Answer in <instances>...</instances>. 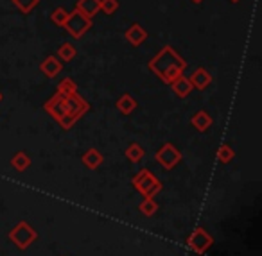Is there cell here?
Returning a JSON list of instances; mask_svg holds the SVG:
<instances>
[{"label": "cell", "mask_w": 262, "mask_h": 256, "mask_svg": "<svg viewBox=\"0 0 262 256\" xmlns=\"http://www.w3.org/2000/svg\"><path fill=\"white\" fill-rule=\"evenodd\" d=\"M58 91L61 95H72L77 91V84L76 81L72 79V77H65V79H61V83L58 84Z\"/></svg>", "instance_id": "obj_23"}, {"label": "cell", "mask_w": 262, "mask_h": 256, "mask_svg": "<svg viewBox=\"0 0 262 256\" xmlns=\"http://www.w3.org/2000/svg\"><path fill=\"white\" fill-rule=\"evenodd\" d=\"M190 84H192L194 90H207L208 86L212 84V81H214V77H212V74L208 72L207 68H203V66H200V68L194 70V74L190 76Z\"/></svg>", "instance_id": "obj_9"}, {"label": "cell", "mask_w": 262, "mask_h": 256, "mask_svg": "<svg viewBox=\"0 0 262 256\" xmlns=\"http://www.w3.org/2000/svg\"><path fill=\"white\" fill-rule=\"evenodd\" d=\"M194 4H201V2H203V0H192Z\"/></svg>", "instance_id": "obj_26"}, {"label": "cell", "mask_w": 262, "mask_h": 256, "mask_svg": "<svg viewBox=\"0 0 262 256\" xmlns=\"http://www.w3.org/2000/svg\"><path fill=\"white\" fill-rule=\"evenodd\" d=\"M11 167L16 170V172H24V170H27L31 167L29 154H27L26 151L15 152V154H13V158H11Z\"/></svg>", "instance_id": "obj_17"}, {"label": "cell", "mask_w": 262, "mask_h": 256, "mask_svg": "<svg viewBox=\"0 0 262 256\" xmlns=\"http://www.w3.org/2000/svg\"><path fill=\"white\" fill-rule=\"evenodd\" d=\"M190 124H192V127L196 131H200V133H205V131H208L212 127V124H214V119H212L210 113L200 109V111H196L192 115V119H190Z\"/></svg>", "instance_id": "obj_12"}, {"label": "cell", "mask_w": 262, "mask_h": 256, "mask_svg": "<svg viewBox=\"0 0 262 256\" xmlns=\"http://www.w3.org/2000/svg\"><path fill=\"white\" fill-rule=\"evenodd\" d=\"M65 104H67V115H65V120H63L59 126H61L63 129H70V127L90 109V104H88V101H84V97H81L77 91L72 95H67Z\"/></svg>", "instance_id": "obj_2"}, {"label": "cell", "mask_w": 262, "mask_h": 256, "mask_svg": "<svg viewBox=\"0 0 262 256\" xmlns=\"http://www.w3.org/2000/svg\"><path fill=\"white\" fill-rule=\"evenodd\" d=\"M215 156H217L219 163H225V165H226V163H230L233 158H235V151H233L228 144H223L221 147L215 151Z\"/></svg>", "instance_id": "obj_22"}, {"label": "cell", "mask_w": 262, "mask_h": 256, "mask_svg": "<svg viewBox=\"0 0 262 256\" xmlns=\"http://www.w3.org/2000/svg\"><path fill=\"white\" fill-rule=\"evenodd\" d=\"M76 56H77V51L72 43H63L61 47L58 49V56H56V58L61 63H69V61H72Z\"/></svg>", "instance_id": "obj_20"}, {"label": "cell", "mask_w": 262, "mask_h": 256, "mask_svg": "<svg viewBox=\"0 0 262 256\" xmlns=\"http://www.w3.org/2000/svg\"><path fill=\"white\" fill-rule=\"evenodd\" d=\"M40 70L47 79H54L63 70V63L59 61L56 56H49V58H45L43 61L40 63Z\"/></svg>", "instance_id": "obj_11"}, {"label": "cell", "mask_w": 262, "mask_h": 256, "mask_svg": "<svg viewBox=\"0 0 262 256\" xmlns=\"http://www.w3.org/2000/svg\"><path fill=\"white\" fill-rule=\"evenodd\" d=\"M212 244H214V238H212V235L205 227H196L190 233V237L187 238V245L196 254H205L212 247Z\"/></svg>", "instance_id": "obj_6"}, {"label": "cell", "mask_w": 262, "mask_h": 256, "mask_svg": "<svg viewBox=\"0 0 262 256\" xmlns=\"http://www.w3.org/2000/svg\"><path fill=\"white\" fill-rule=\"evenodd\" d=\"M0 102H2V94H0Z\"/></svg>", "instance_id": "obj_28"}, {"label": "cell", "mask_w": 262, "mask_h": 256, "mask_svg": "<svg viewBox=\"0 0 262 256\" xmlns=\"http://www.w3.org/2000/svg\"><path fill=\"white\" fill-rule=\"evenodd\" d=\"M126 158L129 159L131 163H140L144 159V154H146V151H144V147L140 144H137V142H133V144L127 145L126 149Z\"/></svg>", "instance_id": "obj_18"}, {"label": "cell", "mask_w": 262, "mask_h": 256, "mask_svg": "<svg viewBox=\"0 0 262 256\" xmlns=\"http://www.w3.org/2000/svg\"><path fill=\"white\" fill-rule=\"evenodd\" d=\"M230 2H233V4H237V2H241V0H230Z\"/></svg>", "instance_id": "obj_27"}, {"label": "cell", "mask_w": 262, "mask_h": 256, "mask_svg": "<svg viewBox=\"0 0 262 256\" xmlns=\"http://www.w3.org/2000/svg\"><path fill=\"white\" fill-rule=\"evenodd\" d=\"M81 161H83V165L86 167V169L95 170V169H99V167L102 165V161H104V156H102L97 149H88V151L81 156Z\"/></svg>", "instance_id": "obj_14"}, {"label": "cell", "mask_w": 262, "mask_h": 256, "mask_svg": "<svg viewBox=\"0 0 262 256\" xmlns=\"http://www.w3.org/2000/svg\"><path fill=\"white\" fill-rule=\"evenodd\" d=\"M67 16H69V11H67L65 8H56L54 11L51 13V20H52V24L54 26H58V27H63L65 26V22H67Z\"/></svg>", "instance_id": "obj_24"}, {"label": "cell", "mask_w": 262, "mask_h": 256, "mask_svg": "<svg viewBox=\"0 0 262 256\" xmlns=\"http://www.w3.org/2000/svg\"><path fill=\"white\" fill-rule=\"evenodd\" d=\"M131 184H133L144 197H155V195L162 192V183L149 169H140L139 172L133 176Z\"/></svg>", "instance_id": "obj_3"}, {"label": "cell", "mask_w": 262, "mask_h": 256, "mask_svg": "<svg viewBox=\"0 0 262 256\" xmlns=\"http://www.w3.org/2000/svg\"><path fill=\"white\" fill-rule=\"evenodd\" d=\"M65 99H67V95H61L59 91H56V94L43 104L45 111H47L58 124H61L63 120H65V115H67Z\"/></svg>", "instance_id": "obj_8"}, {"label": "cell", "mask_w": 262, "mask_h": 256, "mask_svg": "<svg viewBox=\"0 0 262 256\" xmlns=\"http://www.w3.org/2000/svg\"><path fill=\"white\" fill-rule=\"evenodd\" d=\"M139 210L142 215L146 217H153L158 212V202L155 201V197H144V201L139 204Z\"/></svg>", "instance_id": "obj_21"}, {"label": "cell", "mask_w": 262, "mask_h": 256, "mask_svg": "<svg viewBox=\"0 0 262 256\" xmlns=\"http://www.w3.org/2000/svg\"><path fill=\"white\" fill-rule=\"evenodd\" d=\"M119 9V0H101L99 11H102L104 15H113Z\"/></svg>", "instance_id": "obj_25"}, {"label": "cell", "mask_w": 262, "mask_h": 256, "mask_svg": "<svg viewBox=\"0 0 262 256\" xmlns=\"http://www.w3.org/2000/svg\"><path fill=\"white\" fill-rule=\"evenodd\" d=\"M9 240H11L20 251H26L31 244H34V242L38 240V233L29 222L22 220V222H18L9 231Z\"/></svg>", "instance_id": "obj_4"}, {"label": "cell", "mask_w": 262, "mask_h": 256, "mask_svg": "<svg viewBox=\"0 0 262 256\" xmlns=\"http://www.w3.org/2000/svg\"><path fill=\"white\" fill-rule=\"evenodd\" d=\"M11 2L22 15H29V13H33L40 6L41 0H11Z\"/></svg>", "instance_id": "obj_19"}, {"label": "cell", "mask_w": 262, "mask_h": 256, "mask_svg": "<svg viewBox=\"0 0 262 256\" xmlns=\"http://www.w3.org/2000/svg\"><path fill=\"white\" fill-rule=\"evenodd\" d=\"M155 159H157L158 165H162L165 170H172L180 161H182V152H180L172 144H164L157 151Z\"/></svg>", "instance_id": "obj_7"}, {"label": "cell", "mask_w": 262, "mask_h": 256, "mask_svg": "<svg viewBox=\"0 0 262 256\" xmlns=\"http://www.w3.org/2000/svg\"><path fill=\"white\" fill-rule=\"evenodd\" d=\"M92 26H94L92 18H88V16H84L81 11L74 9V11L69 13V16H67V22H65V26H63V29H67V33L72 38L79 40V38H83L84 34L92 29Z\"/></svg>", "instance_id": "obj_5"}, {"label": "cell", "mask_w": 262, "mask_h": 256, "mask_svg": "<svg viewBox=\"0 0 262 256\" xmlns=\"http://www.w3.org/2000/svg\"><path fill=\"white\" fill-rule=\"evenodd\" d=\"M137 99L133 97V95L129 94H124L119 97V101L115 102V108L119 109V113H122V115H131V113L137 109Z\"/></svg>", "instance_id": "obj_15"}, {"label": "cell", "mask_w": 262, "mask_h": 256, "mask_svg": "<svg viewBox=\"0 0 262 256\" xmlns=\"http://www.w3.org/2000/svg\"><path fill=\"white\" fill-rule=\"evenodd\" d=\"M99 6H101V0H77L76 9L88 18H94L99 13Z\"/></svg>", "instance_id": "obj_16"}, {"label": "cell", "mask_w": 262, "mask_h": 256, "mask_svg": "<svg viewBox=\"0 0 262 256\" xmlns=\"http://www.w3.org/2000/svg\"><path fill=\"white\" fill-rule=\"evenodd\" d=\"M187 68V61L171 47L165 45L157 56L149 61V70L165 84H171Z\"/></svg>", "instance_id": "obj_1"}, {"label": "cell", "mask_w": 262, "mask_h": 256, "mask_svg": "<svg viewBox=\"0 0 262 256\" xmlns=\"http://www.w3.org/2000/svg\"><path fill=\"white\" fill-rule=\"evenodd\" d=\"M171 88H172V91L176 94V97H180V99H185V97H189L190 94H192V84H190V81L187 79V77H183V74L182 76H178L174 81L171 83Z\"/></svg>", "instance_id": "obj_13"}, {"label": "cell", "mask_w": 262, "mask_h": 256, "mask_svg": "<svg viewBox=\"0 0 262 256\" xmlns=\"http://www.w3.org/2000/svg\"><path fill=\"white\" fill-rule=\"evenodd\" d=\"M124 38H126L127 43L133 45V47H140V45H142L144 41L147 40V31L144 29L140 24H133V26H129L126 29V33H124Z\"/></svg>", "instance_id": "obj_10"}]
</instances>
